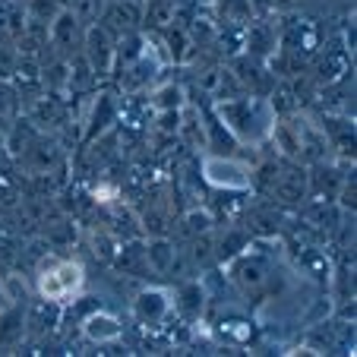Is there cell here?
<instances>
[{"label": "cell", "mask_w": 357, "mask_h": 357, "mask_svg": "<svg viewBox=\"0 0 357 357\" xmlns=\"http://www.w3.org/2000/svg\"><path fill=\"white\" fill-rule=\"evenodd\" d=\"M218 117L231 130L234 139L257 142L263 136H269L272 123H275V111L266 98L259 95H231V98H218Z\"/></svg>", "instance_id": "cell-1"}, {"label": "cell", "mask_w": 357, "mask_h": 357, "mask_svg": "<svg viewBox=\"0 0 357 357\" xmlns=\"http://www.w3.org/2000/svg\"><path fill=\"white\" fill-rule=\"evenodd\" d=\"M82 282H86V272H82L79 263L73 259H57L47 253V259L38 266V297H47V301L67 303L70 297L79 294Z\"/></svg>", "instance_id": "cell-2"}, {"label": "cell", "mask_w": 357, "mask_h": 357, "mask_svg": "<svg viewBox=\"0 0 357 357\" xmlns=\"http://www.w3.org/2000/svg\"><path fill=\"white\" fill-rule=\"evenodd\" d=\"M82 45H86V61L92 67L95 79H108L114 73V63H117V35L108 32L101 22H92L82 35Z\"/></svg>", "instance_id": "cell-3"}, {"label": "cell", "mask_w": 357, "mask_h": 357, "mask_svg": "<svg viewBox=\"0 0 357 357\" xmlns=\"http://www.w3.org/2000/svg\"><path fill=\"white\" fill-rule=\"evenodd\" d=\"M202 177H206V183L225 190V193H247L253 187V171L247 165L234 162V158H222V155L202 158Z\"/></svg>", "instance_id": "cell-4"}, {"label": "cell", "mask_w": 357, "mask_h": 357, "mask_svg": "<svg viewBox=\"0 0 357 357\" xmlns=\"http://www.w3.org/2000/svg\"><path fill=\"white\" fill-rule=\"evenodd\" d=\"M269 278H272V269H269V259H266L263 253H237V257L231 259V282H234L247 297L263 294Z\"/></svg>", "instance_id": "cell-5"}, {"label": "cell", "mask_w": 357, "mask_h": 357, "mask_svg": "<svg viewBox=\"0 0 357 357\" xmlns=\"http://www.w3.org/2000/svg\"><path fill=\"white\" fill-rule=\"evenodd\" d=\"M269 193L275 196L278 202H284V206H301V202L307 199V193H310V174H307L301 165H284V168H278L275 177H272Z\"/></svg>", "instance_id": "cell-6"}, {"label": "cell", "mask_w": 357, "mask_h": 357, "mask_svg": "<svg viewBox=\"0 0 357 357\" xmlns=\"http://www.w3.org/2000/svg\"><path fill=\"white\" fill-rule=\"evenodd\" d=\"M171 310H174L171 294L162 288H146V291H139L133 301V317L142 329H158V326H165Z\"/></svg>", "instance_id": "cell-7"}, {"label": "cell", "mask_w": 357, "mask_h": 357, "mask_svg": "<svg viewBox=\"0 0 357 357\" xmlns=\"http://www.w3.org/2000/svg\"><path fill=\"white\" fill-rule=\"evenodd\" d=\"M79 38H82V22L73 16V10H61V13L51 20V26H47V45L54 47L63 61L73 57Z\"/></svg>", "instance_id": "cell-8"}, {"label": "cell", "mask_w": 357, "mask_h": 357, "mask_svg": "<svg viewBox=\"0 0 357 357\" xmlns=\"http://www.w3.org/2000/svg\"><path fill=\"white\" fill-rule=\"evenodd\" d=\"M351 73V47L329 45L323 54L317 57V79L326 86H335Z\"/></svg>", "instance_id": "cell-9"}, {"label": "cell", "mask_w": 357, "mask_h": 357, "mask_svg": "<svg viewBox=\"0 0 357 357\" xmlns=\"http://www.w3.org/2000/svg\"><path fill=\"white\" fill-rule=\"evenodd\" d=\"M82 332H86L89 342L95 344H114L123 338V326L117 317H111V313L105 310H92L86 319H82Z\"/></svg>", "instance_id": "cell-10"}, {"label": "cell", "mask_w": 357, "mask_h": 357, "mask_svg": "<svg viewBox=\"0 0 357 357\" xmlns=\"http://www.w3.org/2000/svg\"><path fill=\"white\" fill-rule=\"evenodd\" d=\"M98 22L121 38L123 32H133L136 29V22H139V7H136L133 0H114V3L105 7V13H101Z\"/></svg>", "instance_id": "cell-11"}, {"label": "cell", "mask_w": 357, "mask_h": 357, "mask_svg": "<svg viewBox=\"0 0 357 357\" xmlns=\"http://www.w3.org/2000/svg\"><path fill=\"white\" fill-rule=\"evenodd\" d=\"M117 114H121V105L111 92H101L92 105V117H89V127H86V142H95L111 123H117Z\"/></svg>", "instance_id": "cell-12"}, {"label": "cell", "mask_w": 357, "mask_h": 357, "mask_svg": "<svg viewBox=\"0 0 357 357\" xmlns=\"http://www.w3.org/2000/svg\"><path fill=\"white\" fill-rule=\"evenodd\" d=\"M174 310L181 313L187 323H196L202 313V307H206V291H202L199 282H183L181 288H177V297L174 301Z\"/></svg>", "instance_id": "cell-13"}, {"label": "cell", "mask_w": 357, "mask_h": 357, "mask_svg": "<svg viewBox=\"0 0 357 357\" xmlns=\"http://www.w3.org/2000/svg\"><path fill=\"white\" fill-rule=\"evenodd\" d=\"M57 323H61V303H57V301L38 297V301H35L32 307H29L26 326L35 332V335H45V332H51Z\"/></svg>", "instance_id": "cell-14"}, {"label": "cell", "mask_w": 357, "mask_h": 357, "mask_svg": "<svg viewBox=\"0 0 357 357\" xmlns=\"http://www.w3.org/2000/svg\"><path fill=\"white\" fill-rule=\"evenodd\" d=\"M63 101L57 98V95H41V98L32 101V114H29V121L35 123V127H57V123H63Z\"/></svg>", "instance_id": "cell-15"}, {"label": "cell", "mask_w": 357, "mask_h": 357, "mask_svg": "<svg viewBox=\"0 0 357 357\" xmlns=\"http://www.w3.org/2000/svg\"><path fill=\"white\" fill-rule=\"evenodd\" d=\"M146 263H149V269H155L158 275H168V272H174V266H177V247L171 241H152L149 243V250H146Z\"/></svg>", "instance_id": "cell-16"}, {"label": "cell", "mask_w": 357, "mask_h": 357, "mask_svg": "<svg viewBox=\"0 0 357 357\" xmlns=\"http://www.w3.org/2000/svg\"><path fill=\"white\" fill-rule=\"evenodd\" d=\"M342 181H344V177L338 174L335 168H326V165H319L317 174H313V193H317V199H335Z\"/></svg>", "instance_id": "cell-17"}, {"label": "cell", "mask_w": 357, "mask_h": 357, "mask_svg": "<svg viewBox=\"0 0 357 357\" xmlns=\"http://www.w3.org/2000/svg\"><path fill=\"white\" fill-rule=\"evenodd\" d=\"M297 266L303 269V275H313V278H329V259H326L323 250H301V257H297Z\"/></svg>", "instance_id": "cell-18"}, {"label": "cell", "mask_w": 357, "mask_h": 357, "mask_svg": "<svg viewBox=\"0 0 357 357\" xmlns=\"http://www.w3.org/2000/svg\"><path fill=\"white\" fill-rule=\"evenodd\" d=\"M241 250H247V237H243V231H228V237H222V241H218L215 257L222 259V263H231Z\"/></svg>", "instance_id": "cell-19"}, {"label": "cell", "mask_w": 357, "mask_h": 357, "mask_svg": "<svg viewBox=\"0 0 357 357\" xmlns=\"http://www.w3.org/2000/svg\"><path fill=\"white\" fill-rule=\"evenodd\" d=\"M152 111H181V89L177 86H165L155 92V98L149 101Z\"/></svg>", "instance_id": "cell-20"}, {"label": "cell", "mask_w": 357, "mask_h": 357, "mask_svg": "<svg viewBox=\"0 0 357 357\" xmlns=\"http://www.w3.org/2000/svg\"><path fill=\"white\" fill-rule=\"evenodd\" d=\"M101 13H105V0H76V7H73V16L82 22V26L98 22Z\"/></svg>", "instance_id": "cell-21"}, {"label": "cell", "mask_w": 357, "mask_h": 357, "mask_svg": "<svg viewBox=\"0 0 357 357\" xmlns=\"http://www.w3.org/2000/svg\"><path fill=\"white\" fill-rule=\"evenodd\" d=\"M16 199H20V183H16V177L7 174V171H0V209L16 206Z\"/></svg>", "instance_id": "cell-22"}, {"label": "cell", "mask_w": 357, "mask_h": 357, "mask_svg": "<svg viewBox=\"0 0 357 357\" xmlns=\"http://www.w3.org/2000/svg\"><path fill=\"white\" fill-rule=\"evenodd\" d=\"M222 335H228V338H234L237 344H243V342H250V335H253V326L243 323V319H225Z\"/></svg>", "instance_id": "cell-23"}, {"label": "cell", "mask_w": 357, "mask_h": 357, "mask_svg": "<svg viewBox=\"0 0 357 357\" xmlns=\"http://www.w3.org/2000/svg\"><path fill=\"white\" fill-rule=\"evenodd\" d=\"M13 243H16L13 231L7 228V222H0V257H13Z\"/></svg>", "instance_id": "cell-24"}, {"label": "cell", "mask_w": 357, "mask_h": 357, "mask_svg": "<svg viewBox=\"0 0 357 357\" xmlns=\"http://www.w3.org/2000/svg\"><path fill=\"white\" fill-rule=\"evenodd\" d=\"M10 307H13V297H10V294H7V288L0 284V317H3V313H7Z\"/></svg>", "instance_id": "cell-25"}, {"label": "cell", "mask_w": 357, "mask_h": 357, "mask_svg": "<svg viewBox=\"0 0 357 357\" xmlns=\"http://www.w3.org/2000/svg\"><path fill=\"white\" fill-rule=\"evenodd\" d=\"M250 3H253V7H257L259 13H266V10L275 7V0H250Z\"/></svg>", "instance_id": "cell-26"}]
</instances>
